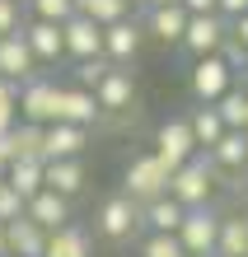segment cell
<instances>
[{"label":"cell","mask_w":248,"mask_h":257,"mask_svg":"<svg viewBox=\"0 0 248 257\" xmlns=\"http://www.w3.org/2000/svg\"><path fill=\"white\" fill-rule=\"evenodd\" d=\"M211 192H215V173L206 159H188L183 169L169 173V196L183 206V210H197V206H211Z\"/></svg>","instance_id":"obj_1"},{"label":"cell","mask_w":248,"mask_h":257,"mask_svg":"<svg viewBox=\"0 0 248 257\" xmlns=\"http://www.w3.org/2000/svg\"><path fill=\"white\" fill-rule=\"evenodd\" d=\"M122 196L136 201V206H150V201H159V196H169V169L154 155L131 159L127 164V178H122Z\"/></svg>","instance_id":"obj_2"},{"label":"cell","mask_w":248,"mask_h":257,"mask_svg":"<svg viewBox=\"0 0 248 257\" xmlns=\"http://www.w3.org/2000/svg\"><path fill=\"white\" fill-rule=\"evenodd\" d=\"M215 234H220V215H215L211 206H197V210L183 215V224H178L174 238L183 243L188 257H215Z\"/></svg>","instance_id":"obj_3"},{"label":"cell","mask_w":248,"mask_h":257,"mask_svg":"<svg viewBox=\"0 0 248 257\" xmlns=\"http://www.w3.org/2000/svg\"><path fill=\"white\" fill-rule=\"evenodd\" d=\"M229 38V24L220 19V14H188V28H183V42L178 47H188L192 61H201V56H215L225 47Z\"/></svg>","instance_id":"obj_4"},{"label":"cell","mask_w":248,"mask_h":257,"mask_svg":"<svg viewBox=\"0 0 248 257\" xmlns=\"http://www.w3.org/2000/svg\"><path fill=\"white\" fill-rule=\"evenodd\" d=\"M154 159H159L169 173H174V169H183L188 159H197V145H192L188 117H169V122L154 131Z\"/></svg>","instance_id":"obj_5"},{"label":"cell","mask_w":248,"mask_h":257,"mask_svg":"<svg viewBox=\"0 0 248 257\" xmlns=\"http://www.w3.org/2000/svg\"><path fill=\"white\" fill-rule=\"evenodd\" d=\"M56 80L52 75H33V80H24L19 84V122H28V126H47L52 122V103H56Z\"/></svg>","instance_id":"obj_6"},{"label":"cell","mask_w":248,"mask_h":257,"mask_svg":"<svg viewBox=\"0 0 248 257\" xmlns=\"http://www.w3.org/2000/svg\"><path fill=\"white\" fill-rule=\"evenodd\" d=\"M52 122H66V126L89 131V126L99 122L94 94H89V89H75V84H61V89H56V103H52ZM52 122H47V126H52Z\"/></svg>","instance_id":"obj_7"},{"label":"cell","mask_w":248,"mask_h":257,"mask_svg":"<svg viewBox=\"0 0 248 257\" xmlns=\"http://www.w3.org/2000/svg\"><path fill=\"white\" fill-rule=\"evenodd\" d=\"M61 47H66V56L75 66H80V61H99V56H103V28L75 14V19L61 24Z\"/></svg>","instance_id":"obj_8"},{"label":"cell","mask_w":248,"mask_h":257,"mask_svg":"<svg viewBox=\"0 0 248 257\" xmlns=\"http://www.w3.org/2000/svg\"><path fill=\"white\" fill-rule=\"evenodd\" d=\"M229 89H234V75L225 70L220 56H201V61H192V94H197V103H220Z\"/></svg>","instance_id":"obj_9"},{"label":"cell","mask_w":248,"mask_h":257,"mask_svg":"<svg viewBox=\"0 0 248 257\" xmlns=\"http://www.w3.org/2000/svg\"><path fill=\"white\" fill-rule=\"evenodd\" d=\"M99 234L103 238H131L136 234V224H141V206H136V201H127V196H108V201L99 206Z\"/></svg>","instance_id":"obj_10"},{"label":"cell","mask_w":248,"mask_h":257,"mask_svg":"<svg viewBox=\"0 0 248 257\" xmlns=\"http://www.w3.org/2000/svg\"><path fill=\"white\" fill-rule=\"evenodd\" d=\"M85 145H89V131H80V126H66V122L42 126V164H52V159H80Z\"/></svg>","instance_id":"obj_11"},{"label":"cell","mask_w":248,"mask_h":257,"mask_svg":"<svg viewBox=\"0 0 248 257\" xmlns=\"http://www.w3.org/2000/svg\"><path fill=\"white\" fill-rule=\"evenodd\" d=\"M19 38L28 42V52H33L38 66H56L61 56H66V47H61V28L56 24H42V19H24Z\"/></svg>","instance_id":"obj_12"},{"label":"cell","mask_w":248,"mask_h":257,"mask_svg":"<svg viewBox=\"0 0 248 257\" xmlns=\"http://www.w3.org/2000/svg\"><path fill=\"white\" fill-rule=\"evenodd\" d=\"M131 98H136V75L122 70V66H113V70L99 80V89H94L99 112H122V108H131Z\"/></svg>","instance_id":"obj_13"},{"label":"cell","mask_w":248,"mask_h":257,"mask_svg":"<svg viewBox=\"0 0 248 257\" xmlns=\"http://www.w3.org/2000/svg\"><path fill=\"white\" fill-rule=\"evenodd\" d=\"M33 75H38V61H33V52H28V42L19 33L0 38V80L24 84V80H33Z\"/></svg>","instance_id":"obj_14"},{"label":"cell","mask_w":248,"mask_h":257,"mask_svg":"<svg viewBox=\"0 0 248 257\" xmlns=\"http://www.w3.org/2000/svg\"><path fill=\"white\" fill-rule=\"evenodd\" d=\"M24 215L33 220L42 234H56L61 224H70V201H66V196H56V192H47V187H42V192L33 196V201H24Z\"/></svg>","instance_id":"obj_15"},{"label":"cell","mask_w":248,"mask_h":257,"mask_svg":"<svg viewBox=\"0 0 248 257\" xmlns=\"http://www.w3.org/2000/svg\"><path fill=\"white\" fill-rule=\"evenodd\" d=\"M136 52H141V24L136 19H122V24H108L103 28V61H136Z\"/></svg>","instance_id":"obj_16"},{"label":"cell","mask_w":248,"mask_h":257,"mask_svg":"<svg viewBox=\"0 0 248 257\" xmlns=\"http://www.w3.org/2000/svg\"><path fill=\"white\" fill-rule=\"evenodd\" d=\"M42 187L70 201V196L85 187V164L80 159H52V164H42Z\"/></svg>","instance_id":"obj_17"},{"label":"cell","mask_w":248,"mask_h":257,"mask_svg":"<svg viewBox=\"0 0 248 257\" xmlns=\"http://www.w3.org/2000/svg\"><path fill=\"white\" fill-rule=\"evenodd\" d=\"M5 243H10V257H42L47 252V234H42L28 215H19V220L5 224Z\"/></svg>","instance_id":"obj_18"},{"label":"cell","mask_w":248,"mask_h":257,"mask_svg":"<svg viewBox=\"0 0 248 257\" xmlns=\"http://www.w3.org/2000/svg\"><path fill=\"white\" fill-rule=\"evenodd\" d=\"M145 28H150L159 42H169V47H174V42H183L188 10H183V5H154V10H150V19H145Z\"/></svg>","instance_id":"obj_19"},{"label":"cell","mask_w":248,"mask_h":257,"mask_svg":"<svg viewBox=\"0 0 248 257\" xmlns=\"http://www.w3.org/2000/svg\"><path fill=\"white\" fill-rule=\"evenodd\" d=\"M183 215H188V210H183L174 196H159V201L141 206V224H150V234H178Z\"/></svg>","instance_id":"obj_20"},{"label":"cell","mask_w":248,"mask_h":257,"mask_svg":"<svg viewBox=\"0 0 248 257\" xmlns=\"http://www.w3.org/2000/svg\"><path fill=\"white\" fill-rule=\"evenodd\" d=\"M42 257H89V234L80 224H61L56 234H47V252Z\"/></svg>","instance_id":"obj_21"},{"label":"cell","mask_w":248,"mask_h":257,"mask_svg":"<svg viewBox=\"0 0 248 257\" xmlns=\"http://www.w3.org/2000/svg\"><path fill=\"white\" fill-rule=\"evenodd\" d=\"M215 257H248V224L239 215H220V234H215Z\"/></svg>","instance_id":"obj_22"},{"label":"cell","mask_w":248,"mask_h":257,"mask_svg":"<svg viewBox=\"0 0 248 257\" xmlns=\"http://www.w3.org/2000/svg\"><path fill=\"white\" fill-rule=\"evenodd\" d=\"M188 131H192V145H197V150H201V145L211 150V145L225 136V122H220V112H215L211 103H201V108L188 117Z\"/></svg>","instance_id":"obj_23"},{"label":"cell","mask_w":248,"mask_h":257,"mask_svg":"<svg viewBox=\"0 0 248 257\" xmlns=\"http://www.w3.org/2000/svg\"><path fill=\"white\" fill-rule=\"evenodd\" d=\"M10 155H14V164H42V126L19 122L10 131Z\"/></svg>","instance_id":"obj_24"},{"label":"cell","mask_w":248,"mask_h":257,"mask_svg":"<svg viewBox=\"0 0 248 257\" xmlns=\"http://www.w3.org/2000/svg\"><path fill=\"white\" fill-rule=\"evenodd\" d=\"M127 0H75V14L80 19H89V24H99V28H108V24H122L127 19Z\"/></svg>","instance_id":"obj_25"},{"label":"cell","mask_w":248,"mask_h":257,"mask_svg":"<svg viewBox=\"0 0 248 257\" xmlns=\"http://www.w3.org/2000/svg\"><path fill=\"white\" fill-rule=\"evenodd\" d=\"M211 108L220 112L225 131H248V89H243V84H234L220 103H211Z\"/></svg>","instance_id":"obj_26"},{"label":"cell","mask_w":248,"mask_h":257,"mask_svg":"<svg viewBox=\"0 0 248 257\" xmlns=\"http://www.w3.org/2000/svg\"><path fill=\"white\" fill-rule=\"evenodd\" d=\"M206 155L220 164V169H243V164H248V141H243V131H225Z\"/></svg>","instance_id":"obj_27"},{"label":"cell","mask_w":248,"mask_h":257,"mask_svg":"<svg viewBox=\"0 0 248 257\" xmlns=\"http://www.w3.org/2000/svg\"><path fill=\"white\" fill-rule=\"evenodd\" d=\"M24 14L28 19H42V24H66L75 19V0H24Z\"/></svg>","instance_id":"obj_28"},{"label":"cell","mask_w":248,"mask_h":257,"mask_svg":"<svg viewBox=\"0 0 248 257\" xmlns=\"http://www.w3.org/2000/svg\"><path fill=\"white\" fill-rule=\"evenodd\" d=\"M5 183L24 196V201H33V196L42 192V164H10Z\"/></svg>","instance_id":"obj_29"},{"label":"cell","mask_w":248,"mask_h":257,"mask_svg":"<svg viewBox=\"0 0 248 257\" xmlns=\"http://www.w3.org/2000/svg\"><path fill=\"white\" fill-rule=\"evenodd\" d=\"M19 126V84L0 80V136Z\"/></svg>","instance_id":"obj_30"},{"label":"cell","mask_w":248,"mask_h":257,"mask_svg":"<svg viewBox=\"0 0 248 257\" xmlns=\"http://www.w3.org/2000/svg\"><path fill=\"white\" fill-rule=\"evenodd\" d=\"M108 70H113V61H103V56H99V61H80V66L70 70V75H75V89H89V94H94Z\"/></svg>","instance_id":"obj_31"},{"label":"cell","mask_w":248,"mask_h":257,"mask_svg":"<svg viewBox=\"0 0 248 257\" xmlns=\"http://www.w3.org/2000/svg\"><path fill=\"white\" fill-rule=\"evenodd\" d=\"M215 56H220V61H225V70H229V75H234V84H239V75H248V52L239 47V42H234V38H225V47H220V52H215Z\"/></svg>","instance_id":"obj_32"},{"label":"cell","mask_w":248,"mask_h":257,"mask_svg":"<svg viewBox=\"0 0 248 257\" xmlns=\"http://www.w3.org/2000/svg\"><path fill=\"white\" fill-rule=\"evenodd\" d=\"M141 257H188V252H183V243H178L174 234H150L145 248H141Z\"/></svg>","instance_id":"obj_33"},{"label":"cell","mask_w":248,"mask_h":257,"mask_svg":"<svg viewBox=\"0 0 248 257\" xmlns=\"http://www.w3.org/2000/svg\"><path fill=\"white\" fill-rule=\"evenodd\" d=\"M24 28V0H0V38Z\"/></svg>","instance_id":"obj_34"},{"label":"cell","mask_w":248,"mask_h":257,"mask_svg":"<svg viewBox=\"0 0 248 257\" xmlns=\"http://www.w3.org/2000/svg\"><path fill=\"white\" fill-rule=\"evenodd\" d=\"M24 215V196L14 192L10 183H0V224H10V220H19Z\"/></svg>","instance_id":"obj_35"},{"label":"cell","mask_w":248,"mask_h":257,"mask_svg":"<svg viewBox=\"0 0 248 257\" xmlns=\"http://www.w3.org/2000/svg\"><path fill=\"white\" fill-rule=\"evenodd\" d=\"M215 14H220L225 24H234V19L248 14V0H215Z\"/></svg>","instance_id":"obj_36"},{"label":"cell","mask_w":248,"mask_h":257,"mask_svg":"<svg viewBox=\"0 0 248 257\" xmlns=\"http://www.w3.org/2000/svg\"><path fill=\"white\" fill-rule=\"evenodd\" d=\"M229 38H234L239 47L248 52V14H243V19H234V24H229Z\"/></svg>","instance_id":"obj_37"},{"label":"cell","mask_w":248,"mask_h":257,"mask_svg":"<svg viewBox=\"0 0 248 257\" xmlns=\"http://www.w3.org/2000/svg\"><path fill=\"white\" fill-rule=\"evenodd\" d=\"M188 14H215V0H178Z\"/></svg>","instance_id":"obj_38"},{"label":"cell","mask_w":248,"mask_h":257,"mask_svg":"<svg viewBox=\"0 0 248 257\" xmlns=\"http://www.w3.org/2000/svg\"><path fill=\"white\" fill-rule=\"evenodd\" d=\"M0 257H10V243H5V224H0Z\"/></svg>","instance_id":"obj_39"},{"label":"cell","mask_w":248,"mask_h":257,"mask_svg":"<svg viewBox=\"0 0 248 257\" xmlns=\"http://www.w3.org/2000/svg\"><path fill=\"white\" fill-rule=\"evenodd\" d=\"M239 220H243V224H248V201H243V215H239Z\"/></svg>","instance_id":"obj_40"},{"label":"cell","mask_w":248,"mask_h":257,"mask_svg":"<svg viewBox=\"0 0 248 257\" xmlns=\"http://www.w3.org/2000/svg\"><path fill=\"white\" fill-rule=\"evenodd\" d=\"M127 5H150V0H127Z\"/></svg>","instance_id":"obj_41"},{"label":"cell","mask_w":248,"mask_h":257,"mask_svg":"<svg viewBox=\"0 0 248 257\" xmlns=\"http://www.w3.org/2000/svg\"><path fill=\"white\" fill-rule=\"evenodd\" d=\"M243 141H248V131H243Z\"/></svg>","instance_id":"obj_42"},{"label":"cell","mask_w":248,"mask_h":257,"mask_svg":"<svg viewBox=\"0 0 248 257\" xmlns=\"http://www.w3.org/2000/svg\"><path fill=\"white\" fill-rule=\"evenodd\" d=\"M0 183H5V178H0Z\"/></svg>","instance_id":"obj_43"}]
</instances>
